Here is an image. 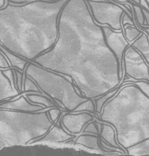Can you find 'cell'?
Instances as JSON below:
<instances>
[{
    "label": "cell",
    "instance_id": "obj_1",
    "mask_svg": "<svg viewBox=\"0 0 149 156\" xmlns=\"http://www.w3.org/2000/svg\"><path fill=\"white\" fill-rule=\"evenodd\" d=\"M102 26L86 0H68L59 16L54 44L32 62L66 76L88 99L104 95L117 88L121 79L118 60Z\"/></svg>",
    "mask_w": 149,
    "mask_h": 156
},
{
    "label": "cell",
    "instance_id": "obj_7",
    "mask_svg": "<svg viewBox=\"0 0 149 156\" xmlns=\"http://www.w3.org/2000/svg\"><path fill=\"white\" fill-rule=\"evenodd\" d=\"M123 60L125 63V73L128 77L138 80L149 82V67L141 54L131 45L125 49Z\"/></svg>",
    "mask_w": 149,
    "mask_h": 156
},
{
    "label": "cell",
    "instance_id": "obj_13",
    "mask_svg": "<svg viewBox=\"0 0 149 156\" xmlns=\"http://www.w3.org/2000/svg\"><path fill=\"white\" fill-rule=\"evenodd\" d=\"M74 144L81 145L85 147L98 151H104L100 144V135L92 133H84L80 135L76 138Z\"/></svg>",
    "mask_w": 149,
    "mask_h": 156
},
{
    "label": "cell",
    "instance_id": "obj_11",
    "mask_svg": "<svg viewBox=\"0 0 149 156\" xmlns=\"http://www.w3.org/2000/svg\"><path fill=\"white\" fill-rule=\"evenodd\" d=\"M76 137V135L68 132L62 126L55 124L48 130V132L43 136L35 140L29 144H33L37 142H55L65 143L73 140Z\"/></svg>",
    "mask_w": 149,
    "mask_h": 156
},
{
    "label": "cell",
    "instance_id": "obj_31",
    "mask_svg": "<svg viewBox=\"0 0 149 156\" xmlns=\"http://www.w3.org/2000/svg\"><path fill=\"white\" fill-rule=\"evenodd\" d=\"M139 5H140L142 8H144L148 11H149V5L146 0H140Z\"/></svg>",
    "mask_w": 149,
    "mask_h": 156
},
{
    "label": "cell",
    "instance_id": "obj_4",
    "mask_svg": "<svg viewBox=\"0 0 149 156\" xmlns=\"http://www.w3.org/2000/svg\"><path fill=\"white\" fill-rule=\"evenodd\" d=\"M53 125L47 110L27 112L0 108V149L29 144L45 135Z\"/></svg>",
    "mask_w": 149,
    "mask_h": 156
},
{
    "label": "cell",
    "instance_id": "obj_18",
    "mask_svg": "<svg viewBox=\"0 0 149 156\" xmlns=\"http://www.w3.org/2000/svg\"><path fill=\"white\" fill-rule=\"evenodd\" d=\"M126 153L134 155H149V138L125 149Z\"/></svg>",
    "mask_w": 149,
    "mask_h": 156
},
{
    "label": "cell",
    "instance_id": "obj_3",
    "mask_svg": "<svg viewBox=\"0 0 149 156\" xmlns=\"http://www.w3.org/2000/svg\"><path fill=\"white\" fill-rule=\"evenodd\" d=\"M98 121L114 127L125 151L149 138V97L137 85L126 84L105 102Z\"/></svg>",
    "mask_w": 149,
    "mask_h": 156
},
{
    "label": "cell",
    "instance_id": "obj_17",
    "mask_svg": "<svg viewBox=\"0 0 149 156\" xmlns=\"http://www.w3.org/2000/svg\"><path fill=\"white\" fill-rule=\"evenodd\" d=\"M27 99L32 103L43 105L45 108L57 107V105L47 96L39 93H29L25 94Z\"/></svg>",
    "mask_w": 149,
    "mask_h": 156
},
{
    "label": "cell",
    "instance_id": "obj_23",
    "mask_svg": "<svg viewBox=\"0 0 149 156\" xmlns=\"http://www.w3.org/2000/svg\"><path fill=\"white\" fill-rule=\"evenodd\" d=\"M133 7L135 13V18L137 21V23L140 24V26L145 24V18L144 15L142 7L136 4H134Z\"/></svg>",
    "mask_w": 149,
    "mask_h": 156
},
{
    "label": "cell",
    "instance_id": "obj_8",
    "mask_svg": "<svg viewBox=\"0 0 149 156\" xmlns=\"http://www.w3.org/2000/svg\"><path fill=\"white\" fill-rule=\"evenodd\" d=\"M106 41L117 57L119 63V76L122 79V62L124 52L129 46V43L126 39L124 33L120 31L112 30L107 26H102Z\"/></svg>",
    "mask_w": 149,
    "mask_h": 156
},
{
    "label": "cell",
    "instance_id": "obj_21",
    "mask_svg": "<svg viewBox=\"0 0 149 156\" xmlns=\"http://www.w3.org/2000/svg\"><path fill=\"white\" fill-rule=\"evenodd\" d=\"M81 112H87L89 113H94L95 112V104L93 99H88L85 101L80 104L72 113H77Z\"/></svg>",
    "mask_w": 149,
    "mask_h": 156
},
{
    "label": "cell",
    "instance_id": "obj_33",
    "mask_svg": "<svg viewBox=\"0 0 149 156\" xmlns=\"http://www.w3.org/2000/svg\"><path fill=\"white\" fill-rule=\"evenodd\" d=\"M117 2H119L120 3H122V4H125L126 2H128L129 0H115Z\"/></svg>",
    "mask_w": 149,
    "mask_h": 156
},
{
    "label": "cell",
    "instance_id": "obj_19",
    "mask_svg": "<svg viewBox=\"0 0 149 156\" xmlns=\"http://www.w3.org/2000/svg\"><path fill=\"white\" fill-rule=\"evenodd\" d=\"M118 90H117V88L113 89L109 91L108 93L104 94V95H102L99 98L94 99L95 100V112L97 113H98L100 115L105 102L109 99L114 96L116 93L118 91Z\"/></svg>",
    "mask_w": 149,
    "mask_h": 156
},
{
    "label": "cell",
    "instance_id": "obj_10",
    "mask_svg": "<svg viewBox=\"0 0 149 156\" xmlns=\"http://www.w3.org/2000/svg\"><path fill=\"white\" fill-rule=\"evenodd\" d=\"M22 93L16 87L13 68H0V102L15 98Z\"/></svg>",
    "mask_w": 149,
    "mask_h": 156
},
{
    "label": "cell",
    "instance_id": "obj_6",
    "mask_svg": "<svg viewBox=\"0 0 149 156\" xmlns=\"http://www.w3.org/2000/svg\"><path fill=\"white\" fill-rule=\"evenodd\" d=\"M92 15L98 24L107 26L114 30H122L123 7L105 0H86Z\"/></svg>",
    "mask_w": 149,
    "mask_h": 156
},
{
    "label": "cell",
    "instance_id": "obj_20",
    "mask_svg": "<svg viewBox=\"0 0 149 156\" xmlns=\"http://www.w3.org/2000/svg\"><path fill=\"white\" fill-rule=\"evenodd\" d=\"M23 91L24 93H35L43 94L37 83L27 76H24Z\"/></svg>",
    "mask_w": 149,
    "mask_h": 156
},
{
    "label": "cell",
    "instance_id": "obj_22",
    "mask_svg": "<svg viewBox=\"0 0 149 156\" xmlns=\"http://www.w3.org/2000/svg\"><path fill=\"white\" fill-rule=\"evenodd\" d=\"M123 33L126 39L129 43L136 40L142 34V32L137 28L134 27H131L130 26H128V27H126V28L124 29Z\"/></svg>",
    "mask_w": 149,
    "mask_h": 156
},
{
    "label": "cell",
    "instance_id": "obj_36",
    "mask_svg": "<svg viewBox=\"0 0 149 156\" xmlns=\"http://www.w3.org/2000/svg\"><path fill=\"white\" fill-rule=\"evenodd\" d=\"M147 1V2H148V5H149V0H146Z\"/></svg>",
    "mask_w": 149,
    "mask_h": 156
},
{
    "label": "cell",
    "instance_id": "obj_37",
    "mask_svg": "<svg viewBox=\"0 0 149 156\" xmlns=\"http://www.w3.org/2000/svg\"><path fill=\"white\" fill-rule=\"evenodd\" d=\"M148 71H149V69H148Z\"/></svg>",
    "mask_w": 149,
    "mask_h": 156
},
{
    "label": "cell",
    "instance_id": "obj_34",
    "mask_svg": "<svg viewBox=\"0 0 149 156\" xmlns=\"http://www.w3.org/2000/svg\"><path fill=\"white\" fill-rule=\"evenodd\" d=\"M131 2H132L133 3H134V4H138L139 5V2H140V0H129Z\"/></svg>",
    "mask_w": 149,
    "mask_h": 156
},
{
    "label": "cell",
    "instance_id": "obj_9",
    "mask_svg": "<svg viewBox=\"0 0 149 156\" xmlns=\"http://www.w3.org/2000/svg\"><path fill=\"white\" fill-rule=\"evenodd\" d=\"M93 116L87 112H70L62 117L60 126L62 125L68 132L77 135L80 133L84 126L90 121H93Z\"/></svg>",
    "mask_w": 149,
    "mask_h": 156
},
{
    "label": "cell",
    "instance_id": "obj_12",
    "mask_svg": "<svg viewBox=\"0 0 149 156\" xmlns=\"http://www.w3.org/2000/svg\"><path fill=\"white\" fill-rule=\"evenodd\" d=\"M0 108L10 109L27 112H37L42 111L45 108L43 105L31 102L26 96L21 95L16 99L1 103L0 104Z\"/></svg>",
    "mask_w": 149,
    "mask_h": 156
},
{
    "label": "cell",
    "instance_id": "obj_25",
    "mask_svg": "<svg viewBox=\"0 0 149 156\" xmlns=\"http://www.w3.org/2000/svg\"><path fill=\"white\" fill-rule=\"evenodd\" d=\"M47 113L49 119L54 124L56 122L58 118L62 114L60 110L57 107H52L49 108L48 110H47Z\"/></svg>",
    "mask_w": 149,
    "mask_h": 156
},
{
    "label": "cell",
    "instance_id": "obj_27",
    "mask_svg": "<svg viewBox=\"0 0 149 156\" xmlns=\"http://www.w3.org/2000/svg\"><path fill=\"white\" fill-rule=\"evenodd\" d=\"M126 24H128L129 26L132 27H134V24L133 18L131 16H129L127 13H125V12L122 19V25L125 26Z\"/></svg>",
    "mask_w": 149,
    "mask_h": 156
},
{
    "label": "cell",
    "instance_id": "obj_16",
    "mask_svg": "<svg viewBox=\"0 0 149 156\" xmlns=\"http://www.w3.org/2000/svg\"><path fill=\"white\" fill-rule=\"evenodd\" d=\"M102 129L100 133V138L110 145L122 149L117 142L116 132L114 127L107 123L102 122Z\"/></svg>",
    "mask_w": 149,
    "mask_h": 156
},
{
    "label": "cell",
    "instance_id": "obj_29",
    "mask_svg": "<svg viewBox=\"0 0 149 156\" xmlns=\"http://www.w3.org/2000/svg\"><path fill=\"white\" fill-rule=\"evenodd\" d=\"M32 1H34V0H7L8 2L13 4H16V5L24 4ZM50 1H52V0H50Z\"/></svg>",
    "mask_w": 149,
    "mask_h": 156
},
{
    "label": "cell",
    "instance_id": "obj_30",
    "mask_svg": "<svg viewBox=\"0 0 149 156\" xmlns=\"http://www.w3.org/2000/svg\"><path fill=\"white\" fill-rule=\"evenodd\" d=\"M142 11L144 13V15L145 16V24L142 25V26H149V11H148L147 10H146L144 8H142Z\"/></svg>",
    "mask_w": 149,
    "mask_h": 156
},
{
    "label": "cell",
    "instance_id": "obj_24",
    "mask_svg": "<svg viewBox=\"0 0 149 156\" xmlns=\"http://www.w3.org/2000/svg\"><path fill=\"white\" fill-rule=\"evenodd\" d=\"M125 85L134 84L137 85L141 91L144 93L148 97H149V82L145 80H138L131 82H123Z\"/></svg>",
    "mask_w": 149,
    "mask_h": 156
},
{
    "label": "cell",
    "instance_id": "obj_5",
    "mask_svg": "<svg viewBox=\"0 0 149 156\" xmlns=\"http://www.w3.org/2000/svg\"><path fill=\"white\" fill-rule=\"evenodd\" d=\"M24 76L31 78L43 94L57 105L70 112L88 98L77 92L74 83L66 76L29 62Z\"/></svg>",
    "mask_w": 149,
    "mask_h": 156
},
{
    "label": "cell",
    "instance_id": "obj_28",
    "mask_svg": "<svg viewBox=\"0 0 149 156\" xmlns=\"http://www.w3.org/2000/svg\"><path fill=\"white\" fill-rule=\"evenodd\" d=\"M9 68H12L10 63L5 57L0 52V68L5 69Z\"/></svg>",
    "mask_w": 149,
    "mask_h": 156
},
{
    "label": "cell",
    "instance_id": "obj_14",
    "mask_svg": "<svg viewBox=\"0 0 149 156\" xmlns=\"http://www.w3.org/2000/svg\"><path fill=\"white\" fill-rule=\"evenodd\" d=\"M0 52L5 57L12 68H16L24 73L25 68L29 61L13 54L7 48H5L1 43Z\"/></svg>",
    "mask_w": 149,
    "mask_h": 156
},
{
    "label": "cell",
    "instance_id": "obj_2",
    "mask_svg": "<svg viewBox=\"0 0 149 156\" xmlns=\"http://www.w3.org/2000/svg\"><path fill=\"white\" fill-rule=\"evenodd\" d=\"M68 0H34L0 9V43L29 62L47 51L58 36V20Z\"/></svg>",
    "mask_w": 149,
    "mask_h": 156
},
{
    "label": "cell",
    "instance_id": "obj_32",
    "mask_svg": "<svg viewBox=\"0 0 149 156\" xmlns=\"http://www.w3.org/2000/svg\"><path fill=\"white\" fill-rule=\"evenodd\" d=\"M5 5V0H0V9L3 8Z\"/></svg>",
    "mask_w": 149,
    "mask_h": 156
},
{
    "label": "cell",
    "instance_id": "obj_26",
    "mask_svg": "<svg viewBox=\"0 0 149 156\" xmlns=\"http://www.w3.org/2000/svg\"><path fill=\"white\" fill-rule=\"evenodd\" d=\"M82 132L83 133H92V134L99 135V132H98L97 127L96 126L95 122L92 121H90L84 126Z\"/></svg>",
    "mask_w": 149,
    "mask_h": 156
},
{
    "label": "cell",
    "instance_id": "obj_35",
    "mask_svg": "<svg viewBox=\"0 0 149 156\" xmlns=\"http://www.w3.org/2000/svg\"><path fill=\"white\" fill-rule=\"evenodd\" d=\"M144 29H145V31L147 32V33H148L149 34V27H145Z\"/></svg>",
    "mask_w": 149,
    "mask_h": 156
},
{
    "label": "cell",
    "instance_id": "obj_15",
    "mask_svg": "<svg viewBox=\"0 0 149 156\" xmlns=\"http://www.w3.org/2000/svg\"><path fill=\"white\" fill-rule=\"evenodd\" d=\"M148 34V33H147ZM131 46L139 51L149 65V35L142 33L134 40Z\"/></svg>",
    "mask_w": 149,
    "mask_h": 156
}]
</instances>
